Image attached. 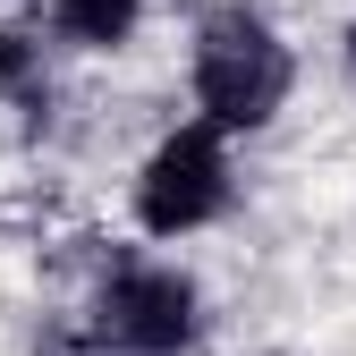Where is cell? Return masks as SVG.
I'll return each instance as SVG.
<instances>
[{"label":"cell","instance_id":"cell-1","mask_svg":"<svg viewBox=\"0 0 356 356\" xmlns=\"http://www.w3.org/2000/svg\"><path fill=\"white\" fill-rule=\"evenodd\" d=\"M195 102L204 127H263L289 102V51L254 9H212L195 34Z\"/></svg>","mask_w":356,"mask_h":356},{"label":"cell","instance_id":"cell-3","mask_svg":"<svg viewBox=\"0 0 356 356\" xmlns=\"http://www.w3.org/2000/svg\"><path fill=\"white\" fill-rule=\"evenodd\" d=\"M102 339L119 356H178L195 339V289L161 272V263H136L102 289Z\"/></svg>","mask_w":356,"mask_h":356},{"label":"cell","instance_id":"cell-4","mask_svg":"<svg viewBox=\"0 0 356 356\" xmlns=\"http://www.w3.org/2000/svg\"><path fill=\"white\" fill-rule=\"evenodd\" d=\"M145 17V0H60V26L76 42H94V51H111V42H127Z\"/></svg>","mask_w":356,"mask_h":356},{"label":"cell","instance_id":"cell-2","mask_svg":"<svg viewBox=\"0 0 356 356\" xmlns=\"http://www.w3.org/2000/svg\"><path fill=\"white\" fill-rule=\"evenodd\" d=\"M229 204V153H220V127H178L153 145L145 178H136V220L153 238H187Z\"/></svg>","mask_w":356,"mask_h":356}]
</instances>
